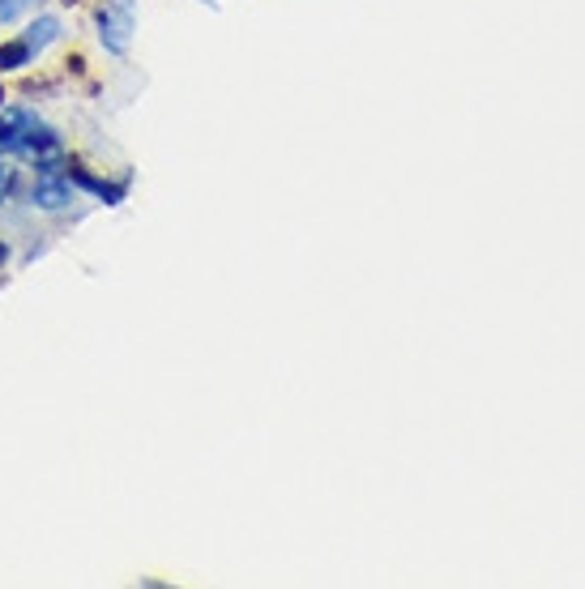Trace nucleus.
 <instances>
[{"mask_svg": "<svg viewBox=\"0 0 585 589\" xmlns=\"http://www.w3.org/2000/svg\"><path fill=\"white\" fill-rule=\"evenodd\" d=\"M39 0H0V26H9V22H18L22 13H30Z\"/></svg>", "mask_w": 585, "mask_h": 589, "instance_id": "0eeeda50", "label": "nucleus"}, {"mask_svg": "<svg viewBox=\"0 0 585 589\" xmlns=\"http://www.w3.org/2000/svg\"><path fill=\"white\" fill-rule=\"evenodd\" d=\"M5 261H9V244L0 240V269H5Z\"/></svg>", "mask_w": 585, "mask_h": 589, "instance_id": "1a4fd4ad", "label": "nucleus"}, {"mask_svg": "<svg viewBox=\"0 0 585 589\" xmlns=\"http://www.w3.org/2000/svg\"><path fill=\"white\" fill-rule=\"evenodd\" d=\"M69 184H73V188H82V193H90V197L107 201V205H120L124 197H129V180L107 184V180H99L94 171H86L82 163H69Z\"/></svg>", "mask_w": 585, "mask_h": 589, "instance_id": "7ed1b4c3", "label": "nucleus"}, {"mask_svg": "<svg viewBox=\"0 0 585 589\" xmlns=\"http://www.w3.org/2000/svg\"><path fill=\"white\" fill-rule=\"evenodd\" d=\"M30 60H35V52H30V43H26V39L0 43V73H18V69L30 65Z\"/></svg>", "mask_w": 585, "mask_h": 589, "instance_id": "39448f33", "label": "nucleus"}, {"mask_svg": "<svg viewBox=\"0 0 585 589\" xmlns=\"http://www.w3.org/2000/svg\"><path fill=\"white\" fill-rule=\"evenodd\" d=\"M30 205L56 214V210H69L73 205V184H69V171L65 175H35V188H30Z\"/></svg>", "mask_w": 585, "mask_h": 589, "instance_id": "f03ea898", "label": "nucleus"}, {"mask_svg": "<svg viewBox=\"0 0 585 589\" xmlns=\"http://www.w3.org/2000/svg\"><path fill=\"white\" fill-rule=\"evenodd\" d=\"M22 39L30 43V52L39 56L47 43H56V39H60V18H52V13H43V18H35V22L26 26V35H22Z\"/></svg>", "mask_w": 585, "mask_h": 589, "instance_id": "20e7f679", "label": "nucleus"}, {"mask_svg": "<svg viewBox=\"0 0 585 589\" xmlns=\"http://www.w3.org/2000/svg\"><path fill=\"white\" fill-rule=\"evenodd\" d=\"M5 154H22V129L13 116H0V158Z\"/></svg>", "mask_w": 585, "mask_h": 589, "instance_id": "423d86ee", "label": "nucleus"}, {"mask_svg": "<svg viewBox=\"0 0 585 589\" xmlns=\"http://www.w3.org/2000/svg\"><path fill=\"white\" fill-rule=\"evenodd\" d=\"M9 188H13V180H9V171H5V167H0V197H5V193H9Z\"/></svg>", "mask_w": 585, "mask_h": 589, "instance_id": "6e6552de", "label": "nucleus"}, {"mask_svg": "<svg viewBox=\"0 0 585 589\" xmlns=\"http://www.w3.org/2000/svg\"><path fill=\"white\" fill-rule=\"evenodd\" d=\"M94 22H99V43L112 56H124L129 52V39H133V26H137V5L133 0H103Z\"/></svg>", "mask_w": 585, "mask_h": 589, "instance_id": "f257e3e1", "label": "nucleus"}]
</instances>
